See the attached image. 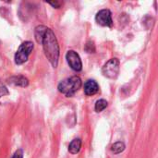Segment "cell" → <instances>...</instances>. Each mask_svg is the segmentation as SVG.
Returning a JSON list of instances; mask_svg holds the SVG:
<instances>
[{
  "instance_id": "1",
  "label": "cell",
  "mask_w": 158,
  "mask_h": 158,
  "mask_svg": "<svg viewBox=\"0 0 158 158\" xmlns=\"http://www.w3.org/2000/svg\"><path fill=\"white\" fill-rule=\"evenodd\" d=\"M37 43L41 44L45 56L54 68L57 67L59 58V45L53 31L44 25L37 26L34 31Z\"/></svg>"
},
{
  "instance_id": "2",
  "label": "cell",
  "mask_w": 158,
  "mask_h": 158,
  "mask_svg": "<svg viewBox=\"0 0 158 158\" xmlns=\"http://www.w3.org/2000/svg\"><path fill=\"white\" fill-rule=\"evenodd\" d=\"M81 87V80L78 76L68 78L59 82L57 89L58 91L66 95L67 97L73 96Z\"/></svg>"
},
{
  "instance_id": "3",
  "label": "cell",
  "mask_w": 158,
  "mask_h": 158,
  "mask_svg": "<svg viewBox=\"0 0 158 158\" xmlns=\"http://www.w3.org/2000/svg\"><path fill=\"white\" fill-rule=\"evenodd\" d=\"M33 47H34L33 44L31 42H30V41H26V42L22 43L19 45V49H18V51H17V53L15 55V62H16V64L21 65V64L25 63L28 60L31 53L32 52Z\"/></svg>"
},
{
  "instance_id": "4",
  "label": "cell",
  "mask_w": 158,
  "mask_h": 158,
  "mask_svg": "<svg viewBox=\"0 0 158 158\" xmlns=\"http://www.w3.org/2000/svg\"><path fill=\"white\" fill-rule=\"evenodd\" d=\"M119 72V60L118 58H111L102 69V73L105 77L109 79H116Z\"/></svg>"
},
{
  "instance_id": "5",
  "label": "cell",
  "mask_w": 158,
  "mask_h": 158,
  "mask_svg": "<svg viewBox=\"0 0 158 158\" xmlns=\"http://www.w3.org/2000/svg\"><path fill=\"white\" fill-rule=\"evenodd\" d=\"M66 59L69 67L75 71H81L82 69V63L79 54L73 50H69L66 55Z\"/></svg>"
},
{
  "instance_id": "6",
  "label": "cell",
  "mask_w": 158,
  "mask_h": 158,
  "mask_svg": "<svg viewBox=\"0 0 158 158\" xmlns=\"http://www.w3.org/2000/svg\"><path fill=\"white\" fill-rule=\"evenodd\" d=\"M95 20L98 24L106 27H111L113 25V20L111 17V12L108 9H102L100 10L96 16Z\"/></svg>"
},
{
  "instance_id": "7",
  "label": "cell",
  "mask_w": 158,
  "mask_h": 158,
  "mask_svg": "<svg viewBox=\"0 0 158 158\" xmlns=\"http://www.w3.org/2000/svg\"><path fill=\"white\" fill-rule=\"evenodd\" d=\"M99 92V85L94 80H89L84 84V94L88 96L94 95Z\"/></svg>"
},
{
  "instance_id": "8",
  "label": "cell",
  "mask_w": 158,
  "mask_h": 158,
  "mask_svg": "<svg viewBox=\"0 0 158 158\" xmlns=\"http://www.w3.org/2000/svg\"><path fill=\"white\" fill-rule=\"evenodd\" d=\"M7 81L10 84H13L15 86L27 87L29 84L28 79L23 76H13V77H10Z\"/></svg>"
},
{
  "instance_id": "9",
  "label": "cell",
  "mask_w": 158,
  "mask_h": 158,
  "mask_svg": "<svg viewBox=\"0 0 158 158\" xmlns=\"http://www.w3.org/2000/svg\"><path fill=\"white\" fill-rule=\"evenodd\" d=\"M81 140L74 139L69 145V152L72 155H76L81 151Z\"/></svg>"
},
{
  "instance_id": "10",
  "label": "cell",
  "mask_w": 158,
  "mask_h": 158,
  "mask_svg": "<svg viewBox=\"0 0 158 158\" xmlns=\"http://www.w3.org/2000/svg\"><path fill=\"white\" fill-rule=\"evenodd\" d=\"M124 150H125V144L122 142H118V143H114L111 146V151L116 155H118V154L122 153Z\"/></svg>"
},
{
  "instance_id": "11",
  "label": "cell",
  "mask_w": 158,
  "mask_h": 158,
  "mask_svg": "<svg viewBox=\"0 0 158 158\" xmlns=\"http://www.w3.org/2000/svg\"><path fill=\"white\" fill-rule=\"evenodd\" d=\"M107 101L105 100V99H100L98 101H96L95 103V106H94V109L96 112H102L103 110H105L106 107H107Z\"/></svg>"
},
{
  "instance_id": "12",
  "label": "cell",
  "mask_w": 158,
  "mask_h": 158,
  "mask_svg": "<svg viewBox=\"0 0 158 158\" xmlns=\"http://www.w3.org/2000/svg\"><path fill=\"white\" fill-rule=\"evenodd\" d=\"M85 48H87L85 50L88 53H94V51H95V48H94V43L93 42H88L86 44V45H85Z\"/></svg>"
},
{
  "instance_id": "13",
  "label": "cell",
  "mask_w": 158,
  "mask_h": 158,
  "mask_svg": "<svg viewBox=\"0 0 158 158\" xmlns=\"http://www.w3.org/2000/svg\"><path fill=\"white\" fill-rule=\"evenodd\" d=\"M6 94H8V91H7L6 87L0 81V97L5 96Z\"/></svg>"
},
{
  "instance_id": "14",
  "label": "cell",
  "mask_w": 158,
  "mask_h": 158,
  "mask_svg": "<svg viewBox=\"0 0 158 158\" xmlns=\"http://www.w3.org/2000/svg\"><path fill=\"white\" fill-rule=\"evenodd\" d=\"M12 158H23V151L21 149H19L15 152Z\"/></svg>"
},
{
  "instance_id": "15",
  "label": "cell",
  "mask_w": 158,
  "mask_h": 158,
  "mask_svg": "<svg viewBox=\"0 0 158 158\" xmlns=\"http://www.w3.org/2000/svg\"><path fill=\"white\" fill-rule=\"evenodd\" d=\"M49 4L51 6H53L54 7H56V8H58L60 6V3H58V2H50Z\"/></svg>"
}]
</instances>
